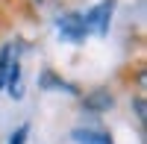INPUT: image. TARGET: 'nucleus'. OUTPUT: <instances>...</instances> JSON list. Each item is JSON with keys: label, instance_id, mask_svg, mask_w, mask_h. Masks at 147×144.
<instances>
[{"label": "nucleus", "instance_id": "39448f33", "mask_svg": "<svg viewBox=\"0 0 147 144\" xmlns=\"http://www.w3.org/2000/svg\"><path fill=\"white\" fill-rule=\"evenodd\" d=\"M77 144H115L112 135L103 133V129H74V135H71Z\"/></svg>", "mask_w": 147, "mask_h": 144}, {"label": "nucleus", "instance_id": "6e6552de", "mask_svg": "<svg viewBox=\"0 0 147 144\" xmlns=\"http://www.w3.org/2000/svg\"><path fill=\"white\" fill-rule=\"evenodd\" d=\"M132 106H136V115H138V124L144 127V100H141V97H136V103H132Z\"/></svg>", "mask_w": 147, "mask_h": 144}, {"label": "nucleus", "instance_id": "20e7f679", "mask_svg": "<svg viewBox=\"0 0 147 144\" xmlns=\"http://www.w3.org/2000/svg\"><path fill=\"white\" fill-rule=\"evenodd\" d=\"M38 88H44V91H65V94H80V91H77V85H71L68 79L56 77L53 71H44V74L38 77Z\"/></svg>", "mask_w": 147, "mask_h": 144}, {"label": "nucleus", "instance_id": "423d86ee", "mask_svg": "<svg viewBox=\"0 0 147 144\" xmlns=\"http://www.w3.org/2000/svg\"><path fill=\"white\" fill-rule=\"evenodd\" d=\"M18 56L15 44H3L0 47V91H3V82H6V71H9V62Z\"/></svg>", "mask_w": 147, "mask_h": 144}, {"label": "nucleus", "instance_id": "0eeeda50", "mask_svg": "<svg viewBox=\"0 0 147 144\" xmlns=\"http://www.w3.org/2000/svg\"><path fill=\"white\" fill-rule=\"evenodd\" d=\"M27 133H30V127H27V124L18 127V129H15V135L9 138V144H24V141H27Z\"/></svg>", "mask_w": 147, "mask_h": 144}, {"label": "nucleus", "instance_id": "f257e3e1", "mask_svg": "<svg viewBox=\"0 0 147 144\" xmlns=\"http://www.w3.org/2000/svg\"><path fill=\"white\" fill-rule=\"evenodd\" d=\"M112 12H115V0H100L94 9H88L82 15L85 30H94L97 35H106L109 32V21H112Z\"/></svg>", "mask_w": 147, "mask_h": 144}, {"label": "nucleus", "instance_id": "7ed1b4c3", "mask_svg": "<svg viewBox=\"0 0 147 144\" xmlns=\"http://www.w3.org/2000/svg\"><path fill=\"white\" fill-rule=\"evenodd\" d=\"M82 106L91 109V112H109L115 106V94L109 91V88H94V91H88L82 97Z\"/></svg>", "mask_w": 147, "mask_h": 144}, {"label": "nucleus", "instance_id": "f03ea898", "mask_svg": "<svg viewBox=\"0 0 147 144\" xmlns=\"http://www.w3.org/2000/svg\"><path fill=\"white\" fill-rule=\"evenodd\" d=\"M56 30H59V38H62V41H74V44L85 41V35H88L85 21H82L80 12H68V15H62L56 21Z\"/></svg>", "mask_w": 147, "mask_h": 144}]
</instances>
